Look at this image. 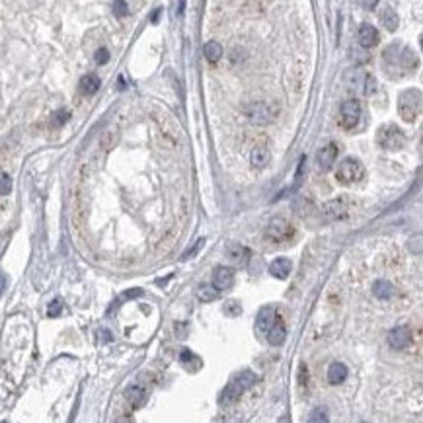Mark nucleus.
<instances>
[{
    "label": "nucleus",
    "instance_id": "1",
    "mask_svg": "<svg viewBox=\"0 0 423 423\" xmlns=\"http://www.w3.org/2000/svg\"><path fill=\"white\" fill-rule=\"evenodd\" d=\"M384 64H386V70L392 72L394 68H400L398 74H404V72H409L417 66V57L411 49L407 47H400V45H390L386 51H384Z\"/></svg>",
    "mask_w": 423,
    "mask_h": 423
},
{
    "label": "nucleus",
    "instance_id": "2",
    "mask_svg": "<svg viewBox=\"0 0 423 423\" xmlns=\"http://www.w3.org/2000/svg\"><path fill=\"white\" fill-rule=\"evenodd\" d=\"M421 111V92L405 90L398 97V113L405 123H413Z\"/></svg>",
    "mask_w": 423,
    "mask_h": 423
},
{
    "label": "nucleus",
    "instance_id": "3",
    "mask_svg": "<svg viewBox=\"0 0 423 423\" xmlns=\"http://www.w3.org/2000/svg\"><path fill=\"white\" fill-rule=\"evenodd\" d=\"M255 382H257V376H255L251 370H242V372H238V374L228 382V386L224 388V394H222L224 402H234V400H238V398H240L248 388H251Z\"/></svg>",
    "mask_w": 423,
    "mask_h": 423
},
{
    "label": "nucleus",
    "instance_id": "4",
    "mask_svg": "<svg viewBox=\"0 0 423 423\" xmlns=\"http://www.w3.org/2000/svg\"><path fill=\"white\" fill-rule=\"evenodd\" d=\"M405 142V136H404V131L392 123H386L382 127H378L376 131V144L384 150H398L402 148Z\"/></svg>",
    "mask_w": 423,
    "mask_h": 423
},
{
    "label": "nucleus",
    "instance_id": "5",
    "mask_svg": "<svg viewBox=\"0 0 423 423\" xmlns=\"http://www.w3.org/2000/svg\"><path fill=\"white\" fill-rule=\"evenodd\" d=\"M335 177L339 183H357L365 177V166L357 158H345L335 168Z\"/></svg>",
    "mask_w": 423,
    "mask_h": 423
},
{
    "label": "nucleus",
    "instance_id": "6",
    "mask_svg": "<svg viewBox=\"0 0 423 423\" xmlns=\"http://www.w3.org/2000/svg\"><path fill=\"white\" fill-rule=\"evenodd\" d=\"M292 234H294L292 226H290L285 218H281V216H275V218L269 220L267 226H265V238H267L269 242H275V244H283V242L290 240Z\"/></svg>",
    "mask_w": 423,
    "mask_h": 423
},
{
    "label": "nucleus",
    "instance_id": "7",
    "mask_svg": "<svg viewBox=\"0 0 423 423\" xmlns=\"http://www.w3.org/2000/svg\"><path fill=\"white\" fill-rule=\"evenodd\" d=\"M244 115L255 125H267L273 121L275 111L267 101H251L244 107Z\"/></svg>",
    "mask_w": 423,
    "mask_h": 423
},
{
    "label": "nucleus",
    "instance_id": "8",
    "mask_svg": "<svg viewBox=\"0 0 423 423\" xmlns=\"http://www.w3.org/2000/svg\"><path fill=\"white\" fill-rule=\"evenodd\" d=\"M361 119V103L357 99H345L339 107V125L343 129H353Z\"/></svg>",
    "mask_w": 423,
    "mask_h": 423
},
{
    "label": "nucleus",
    "instance_id": "9",
    "mask_svg": "<svg viewBox=\"0 0 423 423\" xmlns=\"http://www.w3.org/2000/svg\"><path fill=\"white\" fill-rule=\"evenodd\" d=\"M324 214L327 220H339V218H347L351 214V203L347 197H337L329 203L324 205Z\"/></svg>",
    "mask_w": 423,
    "mask_h": 423
},
{
    "label": "nucleus",
    "instance_id": "10",
    "mask_svg": "<svg viewBox=\"0 0 423 423\" xmlns=\"http://www.w3.org/2000/svg\"><path fill=\"white\" fill-rule=\"evenodd\" d=\"M411 341V331L407 326H398L388 333V343L394 349H405Z\"/></svg>",
    "mask_w": 423,
    "mask_h": 423
},
{
    "label": "nucleus",
    "instance_id": "11",
    "mask_svg": "<svg viewBox=\"0 0 423 423\" xmlns=\"http://www.w3.org/2000/svg\"><path fill=\"white\" fill-rule=\"evenodd\" d=\"M234 283V269L230 267H216L214 275H212V287L216 290H226L230 288Z\"/></svg>",
    "mask_w": 423,
    "mask_h": 423
},
{
    "label": "nucleus",
    "instance_id": "12",
    "mask_svg": "<svg viewBox=\"0 0 423 423\" xmlns=\"http://www.w3.org/2000/svg\"><path fill=\"white\" fill-rule=\"evenodd\" d=\"M269 160H271V150H269V146H267V144H255L253 150H251V154H250L251 166L257 168V170H261V168H265V166L269 164Z\"/></svg>",
    "mask_w": 423,
    "mask_h": 423
},
{
    "label": "nucleus",
    "instance_id": "13",
    "mask_svg": "<svg viewBox=\"0 0 423 423\" xmlns=\"http://www.w3.org/2000/svg\"><path fill=\"white\" fill-rule=\"evenodd\" d=\"M337 152H339V148H337L335 142H329L324 148H320V152H318V164L322 166V170H329L335 164Z\"/></svg>",
    "mask_w": 423,
    "mask_h": 423
},
{
    "label": "nucleus",
    "instance_id": "14",
    "mask_svg": "<svg viewBox=\"0 0 423 423\" xmlns=\"http://www.w3.org/2000/svg\"><path fill=\"white\" fill-rule=\"evenodd\" d=\"M378 43V31L374 25L370 23H363L359 27V45L365 47V49H370Z\"/></svg>",
    "mask_w": 423,
    "mask_h": 423
},
{
    "label": "nucleus",
    "instance_id": "15",
    "mask_svg": "<svg viewBox=\"0 0 423 423\" xmlns=\"http://www.w3.org/2000/svg\"><path fill=\"white\" fill-rule=\"evenodd\" d=\"M125 398H127V402H129V405L133 409H138V407H142L146 404V390L142 386H136V384L129 386L127 392H125Z\"/></svg>",
    "mask_w": 423,
    "mask_h": 423
},
{
    "label": "nucleus",
    "instance_id": "16",
    "mask_svg": "<svg viewBox=\"0 0 423 423\" xmlns=\"http://www.w3.org/2000/svg\"><path fill=\"white\" fill-rule=\"evenodd\" d=\"M275 318H277V310H275L273 306H263V308L257 312V320H255L257 329H259V331H267V329L273 326Z\"/></svg>",
    "mask_w": 423,
    "mask_h": 423
},
{
    "label": "nucleus",
    "instance_id": "17",
    "mask_svg": "<svg viewBox=\"0 0 423 423\" xmlns=\"http://www.w3.org/2000/svg\"><path fill=\"white\" fill-rule=\"evenodd\" d=\"M248 248H244L242 244H236V242H232V244H228L226 246V257L234 263V265H242L246 259H248Z\"/></svg>",
    "mask_w": 423,
    "mask_h": 423
},
{
    "label": "nucleus",
    "instance_id": "18",
    "mask_svg": "<svg viewBox=\"0 0 423 423\" xmlns=\"http://www.w3.org/2000/svg\"><path fill=\"white\" fill-rule=\"evenodd\" d=\"M290 269H292V263H290V259H287V257H277V259H273V263L269 265L271 275L277 277V279H287L288 273H290Z\"/></svg>",
    "mask_w": 423,
    "mask_h": 423
},
{
    "label": "nucleus",
    "instance_id": "19",
    "mask_svg": "<svg viewBox=\"0 0 423 423\" xmlns=\"http://www.w3.org/2000/svg\"><path fill=\"white\" fill-rule=\"evenodd\" d=\"M267 339H269V343L271 345H281L283 341H285V335H287V329H285V324L279 320V318H275V322H273V326L267 329Z\"/></svg>",
    "mask_w": 423,
    "mask_h": 423
},
{
    "label": "nucleus",
    "instance_id": "20",
    "mask_svg": "<svg viewBox=\"0 0 423 423\" xmlns=\"http://www.w3.org/2000/svg\"><path fill=\"white\" fill-rule=\"evenodd\" d=\"M347 378V366L343 363H331L327 368V380L329 384H341Z\"/></svg>",
    "mask_w": 423,
    "mask_h": 423
},
{
    "label": "nucleus",
    "instance_id": "21",
    "mask_svg": "<svg viewBox=\"0 0 423 423\" xmlns=\"http://www.w3.org/2000/svg\"><path fill=\"white\" fill-rule=\"evenodd\" d=\"M80 92L82 94H86V96H92V94H96L97 92V88H99V78L96 76V74H86V76H82L80 78Z\"/></svg>",
    "mask_w": 423,
    "mask_h": 423
},
{
    "label": "nucleus",
    "instance_id": "22",
    "mask_svg": "<svg viewBox=\"0 0 423 423\" xmlns=\"http://www.w3.org/2000/svg\"><path fill=\"white\" fill-rule=\"evenodd\" d=\"M203 55H205V58H207L209 62H218L220 57H222V47H220V43H218V41H209V43H205Z\"/></svg>",
    "mask_w": 423,
    "mask_h": 423
},
{
    "label": "nucleus",
    "instance_id": "23",
    "mask_svg": "<svg viewBox=\"0 0 423 423\" xmlns=\"http://www.w3.org/2000/svg\"><path fill=\"white\" fill-rule=\"evenodd\" d=\"M372 292H374V296H376V298H382V300H386V298H390V296L394 294V287H392L388 281H384V279H378V281L372 285Z\"/></svg>",
    "mask_w": 423,
    "mask_h": 423
},
{
    "label": "nucleus",
    "instance_id": "24",
    "mask_svg": "<svg viewBox=\"0 0 423 423\" xmlns=\"http://www.w3.org/2000/svg\"><path fill=\"white\" fill-rule=\"evenodd\" d=\"M218 296V290L212 287V285H199L197 288V298L201 302H211V300H216Z\"/></svg>",
    "mask_w": 423,
    "mask_h": 423
},
{
    "label": "nucleus",
    "instance_id": "25",
    "mask_svg": "<svg viewBox=\"0 0 423 423\" xmlns=\"http://www.w3.org/2000/svg\"><path fill=\"white\" fill-rule=\"evenodd\" d=\"M382 21H384L386 29L394 31V29L398 27V14H396L392 8H386V10L382 12Z\"/></svg>",
    "mask_w": 423,
    "mask_h": 423
},
{
    "label": "nucleus",
    "instance_id": "26",
    "mask_svg": "<svg viewBox=\"0 0 423 423\" xmlns=\"http://www.w3.org/2000/svg\"><path fill=\"white\" fill-rule=\"evenodd\" d=\"M68 117H70V111H68V109H58V111L53 115V125H55V127H60V125H64V123L68 121Z\"/></svg>",
    "mask_w": 423,
    "mask_h": 423
},
{
    "label": "nucleus",
    "instance_id": "27",
    "mask_svg": "<svg viewBox=\"0 0 423 423\" xmlns=\"http://www.w3.org/2000/svg\"><path fill=\"white\" fill-rule=\"evenodd\" d=\"M113 14H115L117 18H125V16L129 14L127 2H125V0H115V2H113Z\"/></svg>",
    "mask_w": 423,
    "mask_h": 423
},
{
    "label": "nucleus",
    "instance_id": "28",
    "mask_svg": "<svg viewBox=\"0 0 423 423\" xmlns=\"http://www.w3.org/2000/svg\"><path fill=\"white\" fill-rule=\"evenodd\" d=\"M12 191V179L8 173H0V195H8Z\"/></svg>",
    "mask_w": 423,
    "mask_h": 423
},
{
    "label": "nucleus",
    "instance_id": "29",
    "mask_svg": "<svg viewBox=\"0 0 423 423\" xmlns=\"http://www.w3.org/2000/svg\"><path fill=\"white\" fill-rule=\"evenodd\" d=\"M94 58H96V62H97V64H105V62L109 60V51H107L105 47H101V49H97V51H96Z\"/></svg>",
    "mask_w": 423,
    "mask_h": 423
},
{
    "label": "nucleus",
    "instance_id": "30",
    "mask_svg": "<svg viewBox=\"0 0 423 423\" xmlns=\"http://www.w3.org/2000/svg\"><path fill=\"white\" fill-rule=\"evenodd\" d=\"M60 308H62V304H60V300H53V302L49 304V310H47V314H49V318H57V316L60 314Z\"/></svg>",
    "mask_w": 423,
    "mask_h": 423
},
{
    "label": "nucleus",
    "instance_id": "31",
    "mask_svg": "<svg viewBox=\"0 0 423 423\" xmlns=\"http://www.w3.org/2000/svg\"><path fill=\"white\" fill-rule=\"evenodd\" d=\"M310 421H327V417L324 415V411H320V409H314V411H312V415H310Z\"/></svg>",
    "mask_w": 423,
    "mask_h": 423
},
{
    "label": "nucleus",
    "instance_id": "32",
    "mask_svg": "<svg viewBox=\"0 0 423 423\" xmlns=\"http://www.w3.org/2000/svg\"><path fill=\"white\" fill-rule=\"evenodd\" d=\"M179 361H181V363H189V361H195V357L191 355V351L183 349V351H181V355H179Z\"/></svg>",
    "mask_w": 423,
    "mask_h": 423
},
{
    "label": "nucleus",
    "instance_id": "33",
    "mask_svg": "<svg viewBox=\"0 0 423 423\" xmlns=\"http://www.w3.org/2000/svg\"><path fill=\"white\" fill-rule=\"evenodd\" d=\"M361 4H363V8H366V10H372V8H376V4H378V0H359Z\"/></svg>",
    "mask_w": 423,
    "mask_h": 423
},
{
    "label": "nucleus",
    "instance_id": "34",
    "mask_svg": "<svg viewBox=\"0 0 423 423\" xmlns=\"http://www.w3.org/2000/svg\"><path fill=\"white\" fill-rule=\"evenodd\" d=\"M226 310H228L230 314H238V312H240V306H238L236 302H228V304H226Z\"/></svg>",
    "mask_w": 423,
    "mask_h": 423
},
{
    "label": "nucleus",
    "instance_id": "35",
    "mask_svg": "<svg viewBox=\"0 0 423 423\" xmlns=\"http://www.w3.org/2000/svg\"><path fill=\"white\" fill-rule=\"evenodd\" d=\"M4 287H6V277H4V275H0V292L4 290Z\"/></svg>",
    "mask_w": 423,
    "mask_h": 423
}]
</instances>
